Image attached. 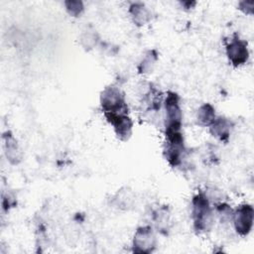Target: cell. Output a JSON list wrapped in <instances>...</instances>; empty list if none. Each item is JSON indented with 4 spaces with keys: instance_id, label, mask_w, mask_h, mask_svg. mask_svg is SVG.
Here are the masks:
<instances>
[{
    "instance_id": "cell-5",
    "label": "cell",
    "mask_w": 254,
    "mask_h": 254,
    "mask_svg": "<svg viewBox=\"0 0 254 254\" xmlns=\"http://www.w3.org/2000/svg\"><path fill=\"white\" fill-rule=\"evenodd\" d=\"M158 245L156 231L152 225L139 226L133 236L132 251L140 254L153 253Z\"/></svg>"
},
{
    "instance_id": "cell-21",
    "label": "cell",
    "mask_w": 254,
    "mask_h": 254,
    "mask_svg": "<svg viewBox=\"0 0 254 254\" xmlns=\"http://www.w3.org/2000/svg\"><path fill=\"white\" fill-rule=\"evenodd\" d=\"M180 3H181V5L183 6V8L185 10H190L196 4V2H194V1H183V2H180Z\"/></svg>"
},
{
    "instance_id": "cell-15",
    "label": "cell",
    "mask_w": 254,
    "mask_h": 254,
    "mask_svg": "<svg viewBox=\"0 0 254 254\" xmlns=\"http://www.w3.org/2000/svg\"><path fill=\"white\" fill-rule=\"evenodd\" d=\"M100 42V37L98 32L92 25L86 26L79 35V44L84 51H91Z\"/></svg>"
},
{
    "instance_id": "cell-12",
    "label": "cell",
    "mask_w": 254,
    "mask_h": 254,
    "mask_svg": "<svg viewBox=\"0 0 254 254\" xmlns=\"http://www.w3.org/2000/svg\"><path fill=\"white\" fill-rule=\"evenodd\" d=\"M2 142L4 155L7 161L13 166L19 165L22 162L24 155L17 139L10 131H6L2 135Z\"/></svg>"
},
{
    "instance_id": "cell-2",
    "label": "cell",
    "mask_w": 254,
    "mask_h": 254,
    "mask_svg": "<svg viewBox=\"0 0 254 254\" xmlns=\"http://www.w3.org/2000/svg\"><path fill=\"white\" fill-rule=\"evenodd\" d=\"M164 128L165 134L180 132L183 127V110L180 95L169 90L164 98Z\"/></svg>"
},
{
    "instance_id": "cell-18",
    "label": "cell",
    "mask_w": 254,
    "mask_h": 254,
    "mask_svg": "<svg viewBox=\"0 0 254 254\" xmlns=\"http://www.w3.org/2000/svg\"><path fill=\"white\" fill-rule=\"evenodd\" d=\"M64 5L66 13L71 17H80L84 12V5L80 0H65Z\"/></svg>"
},
{
    "instance_id": "cell-16",
    "label": "cell",
    "mask_w": 254,
    "mask_h": 254,
    "mask_svg": "<svg viewBox=\"0 0 254 254\" xmlns=\"http://www.w3.org/2000/svg\"><path fill=\"white\" fill-rule=\"evenodd\" d=\"M158 60H159V54L156 49H151L146 51L137 65L138 73L148 74L152 72Z\"/></svg>"
},
{
    "instance_id": "cell-8",
    "label": "cell",
    "mask_w": 254,
    "mask_h": 254,
    "mask_svg": "<svg viewBox=\"0 0 254 254\" xmlns=\"http://www.w3.org/2000/svg\"><path fill=\"white\" fill-rule=\"evenodd\" d=\"M106 121L113 127L116 137L122 141L127 142L133 134V121L127 113L104 114Z\"/></svg>"
},
{
    "instance_id": "cell-4",
    "label": "cell",
    "mask_w": 254,
    "mask_h": 254,
    "mask_svg": "<svg viewBox=\"0 0 254 254\" xmlns=\"http://www.w3.org/2000/svg\"><path fill=\"white\" fill-rule=\"evenodd\" d=\"M99 101L103 115L117 113L129 114L125 93L117 85L109 84L105 86L100 93Z\"/></svg>"
},
{
    "instance_id": "cell-13",
    "label": "cell",
    "mask_w": 254,
    "mask_h": 254,
    "mask_svg": "<svg viewBox=\"0 0 254 254\" xmlns=\"http://www.w3.org/2000/svg\"><path fill=\"white\" fill-rule=\"evenodd\" d=\"M128 13L134 25L138 27L147 25L153 18L151 10L142 2H132L128 7Z\"/></svg>"
},
{
    "instance_id": "cell-11",
    "label": "cell",
    "mask_w": 254,
    "mask_h": 254,
    "mask_svg": "<svg viewBox=\"0 0 254 254\" xmlns=\"http://www.w3.org/2000/svg\"><path fill=\"white\" fill-rule=\"evenodd\" d=\"M234 128L233 121L226 116H216L213 122L208 126L209 133L216 140L227 144L229 142L232 130Z\"/></svg>"
},
{
    "instance_id": "cell-3",
    "label": "cell",
    "mask_w": 254,
    "mask_h": 254,
    "mask_svg": "<svg viewBox=\"0 0 254 254\" xmlns=\"http://www.w3.org/2000/svg\"><path fill=\"white\" fill-rule=\"evenodd\" d=\"M165 138L166 140L163 148L165 160L172 168L181 167L188 156V149L186 147L183 132L166 133Z\"/></svg>"
},
{
    "instance_id": "cell-14",
    "label": "cell",
    "mask_w": 254,
    "mask_h": 254,
    "mask_svg": "<svg viewBox=\"0 0 254 254\" xmlns=\"http://www.w3.org/2000/svg\"><path fill=\"white\" fill-rule=\"evenodd\" d=\"M135 202V194L128 187H123L118 190L112 196L111 203L114 207L120 210H129L133 207Z\"/></svg>"
},
{
    "instance_id": "cell-7",
    "label": "cell",
    "mask_w": 254,
    "mask_h": 254,
    "mask_svg": "<svg viewBox=\"0 0 254 254\" xmlns=\"http://www.w3.org/2000/svg\"><path fill=\"white\" fill-rule=\"evenodd\" d=\"M254 208L249 203H242L233 209L232 222L235 231L240 236H247L253 227Z\"/></svg>"
},
{
    "instance_id": "cell-1",
    "label": "cell",
    "mask_w": 254,
    "mask_h": 254,
    "mask_svg": "<svg viewBox=\"0 0 254 254\" xmlns=\"http://www.w3.org/2000/svg\"><path fill=\"white\" fill-rule=\"evenodd\" d=\"M190 208L193 230L197 234L209 232L214 222V209L206 192L195 193L191 198Z\"/></svg>"
},
{
    "instance_id": "cell-20",
    "label": "cell",
    "mask_w": 254,
    "mask_h": 254,
    "mask_svg": "<svg viewBox=\"0 0 254 254\" xmlns=\"http://www.w3.org/2000/svg\"><path fill=\"white\" fill-rule=\"evenodd\" d=\"M238 9L243 12L246 15H252L253 14V8H254V1H240L238 3Z\"/></svg>"
},
{
    "instance_id": "cell-19",
    "label": "cell",
    "mask_w": 254,
    "mask_h": 254,
    "mask_svg": "<svg viewBox=\"0 0 254 254\" xmlns=\"http://www.w3.org/2000/svg\"><path fill=\"white\" fill-rule=\"evenodd\" d=\"M220 221L225 223L232 221V214H233V209L230 207V205L226 202H216L214 204V208Z\"/></svg>"
},
{
    "instance_id": "cell-10",
    "label": "cell",
    "mask_w": 254,
    "mask_h": 254,
    "mask_svg": "<svg viewBox=\"0 0 254 254\" xmlns=\"http://www.w3.org/2000/svg\"><path fill=\"white\" fill-rule=\"evenodd\" d=\"M164 102V95L162 91L152 83L147 85L146 90L141 94L140 103L145 112H158L160 111Z\"/></svg>"
},
{
    "instance_id": "cell-9",
    "label": "cell",
    "mask_w": 254,
    "mask_h": 254,
    "mask_svg": "<svg viewBox=\"0 0 254 254\" xmlns=\"http://www.w3.org/2000/svg\"><path fill=\"white\" fill-rule=\"evenodd\" d=\"M151 221L153 228L161 235L168 236L173 227V217L171 209L168 205H160L152 211Z\"/></svg>"
},
{
    "instance_id": "cell-17",
    "label": "cell",
    "mask_w": 254,
    "mask_h": 254,
    "mask_svg": "<svg viewBox=\"0 0 254 254\" xmlns=\"http://www.w3.org/2000/svg\"><path fill=\"white\" fill-rule=\"evenodd\" d=\"M216 116L217 115L214 106L207 102L201 104L197 108L195 113L196 123L201 127H208L213 122Z\"/></svg>"
},
{
    "instance_id": "cell-6",
    "label": "cell",
    "mask_w": 254,
    "mask_h": 254,
    "mask_svg": "<svg viewBox=\"0 0 254 254\" xmlns=\"http://www.w3.org/2000/svg\"><path fill=\"white\" fill-rule=\"evenodd\" d=\"M225 53L228 62L232 66H242L249 60L248 43L234 33L225 45Z\"/></svg>"
}]
</instances>
